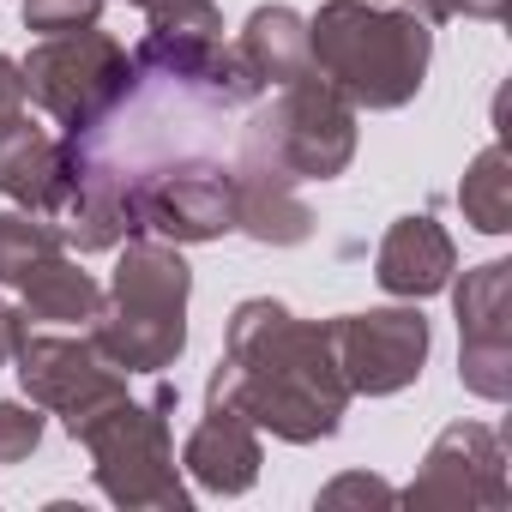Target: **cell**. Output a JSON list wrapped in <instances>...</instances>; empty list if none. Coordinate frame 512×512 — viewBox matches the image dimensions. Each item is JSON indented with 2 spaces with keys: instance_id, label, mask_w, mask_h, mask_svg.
<instances>
[{
  "instance_id": "obj_1",
  "label": "cell",
  "mask_w": 512,
  "mask_h": 512,
  "mask_svg": "<svg viewBox=\"0 0 512 512\" xmlns=\"http://www.w3.org/2000/svg\"><path fill=\"white\" fill-rule=\"evenodd\" d=\"M211 404L241 410L260 434L284 446H320L344 428L350 386L332 362L326 320H302L272 296L235 302L223 326V356L205 380Z\"/></svg>"
},
{
  "instance_id": "obj_2",
  "label": "cell",
  "mask_w": 512,
  "mask_h": 512,
  "mask_svg": "<svg viewBox=\"0 0 512 512\" xmlns=\"http://www.w3.org/2000/svg\"><path fill=\"white\" fill-rule=\"evenodd\" d=\"M314 73L368 115L410 109L434 61V25L398 0H326L308 19Z\"/></svg>"
},
{
  "instance_id": "obj_3",
  "label": "cell",
  "mask_w": 512,
  "mask_h": 512,
  "mask_svg": "<svg viewBox=\"0 0 512 512\" xmlns=\"http://www.w3.org/2000/svg\"><path fill=\"white\" fill-rule=\"evenodd\" d=\"M187 296L193 266L181 260V247L157 235H127L103 308L91 320L97 350L121 374H169L187 350Z\"/></svg>"
},
{
  "instance_id": "obj_4",
  "label": "cell",
  "mask_w": 512,
  "mask_h": 512,
  "mask_svg": "<svg viewBox=\"0 0 512 512\" xmlns=\"http://www.w3.org/2000/svg\"><path fill=\"white\" fill-rule=\"evenodd\" d=\"M169 410H175V386L157 380L151 398L121 392L73 428V440L91 452L97 488L127 512H187L193 506V488L181 482V464H175Z\"/></svg>"
},
{
  "instance_id": "obj_5",
  "label": "cell",
  "mask_w": 512,
  "mask_h": 512,
  "mask_svg": "<svg viewBox=\"0 0 512 512\" xmlns=\"http://www.w3.org/2000/svg\"><path fill=\"white\" fill-rule=\"evenodd\" d=\"M19 73H25V103H37L67 139H91L139 85L133 55L97 25L37 37V49L19 61Z\"/></svg>"
},
{
  "instance_id": "obj_6",
  "label": "cell",
  "mask_w": 512,
  "mask_h": 512,
  "mask_svg": "<svg viewBox=\"0 0 512 512\" xmlns=\"http://www.w3.org/2000/svg\"><path fill=\"white\" fill-rule=\"evenodd\" d=\"M241 163L278 169L284 181H338L356 163V109L320 79L278 85V103L260 109L241 133Z\"/></svg>"
},
{
  "instance_id": "obj_7",
  "label": "cell",
  "mask_w": 512,
  "mask_h": 512,
  "mask_svg": "<svg viewBox=\"0 0 512 512\" xmlns=\"http://www.w3.org/2000/svg\"><path fill=\"white\" fill-rule=\"evenodd\" d=\"M133 67H151L217 109H241L266 91L235 55V43H223V13L211 0H145V37Z\"/></svg>"
},
{
  "instance_id": "obj_8",
  "label": "cell",
  "mask_w": 512,
  "mask_h": 512,
  "mask_svg": "<svg viewBox=\"0 0 512 512\" xmlns=\"http://www.w3.org/2000/svg\"><path fill=\"white\" fill-rule=\"evenodd\" d=\"M326 344H332V362H338L350 398H392V392L422 380L434 332H428V314L416 302H398V308L326 320Z\"/></svg>"
},
{
  "instance_id": "obj_9",
  "label": "cell",
  "mask_w": 512,
  "mask_h": 512,
  "mask_svg": "<svg viewBox=\"0 0 512 512\" xmlns=\"http://www.w3.org/2000/svg\"><path fill=\"white\" fill-rule=\"evenodd\" d=\"M404 506L422 512H500L512 500V476H506V440L488 422H452L434 434V446L422 452V470L410 488H398Z\"/></svg>"
},
{
  "instance_id": "obj_10",
  "label": "cell",
  "mask_w": 512,
  "mask_h": 512,
  "mask_svg": "<svg viewBox=\"0 0 512 512\" xmlns=\"http://www.w3.org/2000/svg\"><path fill=\"white\" fill-rule=\"evenodd\" d=\"M13 374L25 386V398L43 416H61V428L73 434L91 410H103L109 398L127 392V374L97 350V338H61V332H25Z\"/></svg>"
},
{
  "instance_id": "obj_11",
  "label": "cell",
  "mask_w": 512,
  "mask_h": 512,
  "mask_svg": "<svg viewBox=\"0 0 512 512\" xmlns=\"http://www.w3.org/2000/svg\"><path fill=\"white\" fill-rule=\"evenodd\" d=\"M133 205H139V229L157 241H175V247L223 241L235 229V169L211 157L151 169L133 181Z\"/></svg>"
},
{
  "instance_id": "obj_12",
  "label": "cell",
  "mask_w": 512,
  "mask_h": 512,
  "mask_svg": "<svg viewBox=\"0 0 512 512\" xmlns=\"http://www.w3.org/2000/svg\"><path fill=\"white\" fill-rule=\"evenodd\" d=\"M452 290V314H458V380L464 392L506 404L512 398V266L506 260H482L464 272V284Z\"/></svg>"
},
{
  "instance_id": "obj_13",
  "label": "cell",
  "mask_w": 512,
  "mask_h": 512,
  "mask_svg": "<svg viewBox=\"0 0 512 512\" xmlns=\"http://www.w3.org/2000/svg\"><path fill=\"white\" fill-rule=\"evenodd\" d=\"M133 181H139V175H121L115 163H103V157H91V151L79 145L73 187H67V199H61V211H55L61 241L79 247V253H109V247H121L127 235H145V229H139V205H133Z\"/></svg>"
},
{
  "instance_id": "obj_14",
  "label": "cell",
  "mask_w": 512,
  "mask_h": 512,
  "mask_svg": "<svg viewBox=\"0 0 512 512\" xmlns=\"http://www.w3.org/2000/svg\"><path fill=\"white\" fill-rule=\"evenodd\" d=\"M73 163H79V139H55L31 115H13L0 127V193L37 217L61 211L73 187Z\"/></svg>"
},
{
  "instance_id": "obj_15",
  "label": "cell",
  "mask_w": 512,
  "mask_h": 512,
  "mask_svg": "<svg viewBox=\"0 0 512 512\" xmlns=\"http://www.w3.org/2000/svg\"><path fill=\"white\" fill-rule=\"evenodd\" d=\"M260 464H266V446H260V428H253L241 410L229 404H211L205 398V416L193 422L187 446H181V470L205 488V494H247L260 482Z\"/></svg>"
},
{
  "instance_id": "obj_16",
  "label": "cell",
  "mask_w": 512,
  "mask_h": 512,
  "mask_svg": "<svg viewBox=\"0 0 512 512\" xmlns=\"http://www.w3.org/2000/svg\"><path fill=\"white\" fill-rule=\"evenodd\" d=\"M458 272V247L452 235L428 217V211H410L398 217L386 235H380V253H374V278L386 296L398 302H422V296H440Z\"/></svg>"
},
{
  "instance_id": "obj_17",
  "label": "cell",
  "mask_w": 512,
  "mask_h": 512,
  "mask_svg": "<svg viewBox=\"0 0 512 512\" xmlns=\"http://www.w3.org/2000/svg\"><path fill=\"white\" fill-rule=\"evenodd\" d=\"M235 229L260 247H302L314 235V211L302 205L296 181L260 163H235Z\"/></svg>"
},
{
  "instance_id": "obj_18",
  "label": "cell",
  "mask_w": 512,
  "mask_h": 512,
  "mask_svg": "<svg viewBox=\"0 0 512 512\" xmlns=\"http://www.w3.org/2000/svg\"><path fill=\"white\" fill-rule=\"evenodd\" d=\"M235 55L247 61V73L260 79L266 91L272 85H296L314 73V55H308V19L296 7H253L241 37H235Z\"/></svg>"
},
{
  "instance_id": "obj_19",
  "label": "cell",
  "mask_w": 512,
  "mask_h": 512,
  "mask_svg": "<svg viewBox=\"0 0 512 512\" xmlns=\"http://www.w3.org/2000/svg\"><path fill=\"white\" fill-rule=\"evenodd\" d=\"M19 308L25 320H49V326H91L97 308H103V284L73 260V253H49L43 266H31L19 284Z\"/></svg>"
},
{
  "instance_id": "obj_20",
  "label": "cell",
  "mask_w": 512,
  "mask_h": 512,
  "mask_svg": "<svg viewBox=\"0 0 512 512\" xmlns=\"http://www.w3.org/2000/svg\"><path fill=\"white\" fill-rule=\"evenodd\" d=\"M458 211L470 229L482 235H506L512 229V175H506V151L500 145H482L476 163L464 169L458 181Z\"/></svg>"
},
{
  "instance_id": "obj_21",
  "label": "cell",
  "mask_w": 512,
  "mask_h": 512,
  "mask_svg": "<svg viewBox=\"0 0 512 512\" xmlns=\"http://www.w3.org/2000/svg\"><path fill=\"white\" fill-rule=\"evenodd\" d=\"M61 229L55 217H37V211H0V284H19L31 266H43L49 253H61Z\"/></svg>"
},
{
  "instance_id": "obj_22",
  "label": "cell",
  "mask_w": 512,
  "mask_h": 512,
  "mask_svg": "<svg viewBox=\"0 0 512 512\" xmlns=\"http://www.w3.org/2000/svg\"><path fill=\"white\" fill-rule=\"evenodd\" d=\"M109 0H25V31L61 37V31H91Z\"/></svg>"
},
{
  "instance_id": "obj_23",
  "label": "cell",
  "mask_w": 512,
  "mask_h": 512,
  "mask_svg": "<svg viewBox=\"0 0 512 512\" xmlns=\"http://www.w3.org/2000/svg\"><path fill=\"white\" fill-rule=\"evenodd\" d=\"M43 446V410L25 398H0V464H25Z\"/></svg>"
},
{
  "instance_id": "obj_24",
  "label": "cell",
  "mask_w": 512,
  "mask_h": 512,
  "mask_svg": "<svg viewBox=\"0 0 512 512\" xmlns=\"http://www.w3.org/2000/svg\"><path fill=\"white\" fill-rule=\"evenodd\" d=\"M512 13V0H416V19L440 25V19H506Z\"/></svg>"
},
{
  "instance_id": "obj_25",
  "label": "cell",
  "mask_w": 512,
  "mask_h": 512,
  "mask_svg": "<svg viewBox=\"0 0 512 512\" xmlns=\"http://www.w3.org/2000/svg\"><path fill=\"white\" fill-rule=\"evenodd\" d=\"M350 500H380V506H392L398 488L380 482V476H338V482L320 488V506H350Z\"/></svg>"
},
{
  "instance_id": "obj_26",
  "label": "cell",
  "mask_w": 512,
  "mask_h": 512,
  "mask_svg": "<svg viewBox=\"0 0 512 512\" xmlns=\"http://www.w3.org/2000/svg\"><path fill=\"white\" fill-rule=\"evenodd\" d=\"M13 115H25V73H19L13 55H0V127Z\"/></svg>"
},
{
  "instance_id": "obj_27",
  "label": "cell",
  "mask_w": 512,
  "mask_h": 512,
  "mask_svg": "<svg viewBox=\"0 0 512 512\" xmlns=\"http://www.w3.org/2000/svg\"><path fill=\"white\" fill-rule=\"evenodd\" d=\"M25 332H31V320H25V308H13V302H0V368H7V362L19 356V344H25Z\"/></svg>"
},
{
  "instance_id": "obj_28",
  "label": "cell",
  "mask_w": 512,
  "mask_h": 512,
  "mask_svg": "<svg viewBox=\"0 0 512 512\" xmlns=\"http://www.w3.org/2000/svg\"><path fill=\"white\" fill-rule=\"evenodd\" d=\"M133 7H145V0H133Z\"/></svg>"
},
{
  "instance_id": "obj_29",
  "label": "cell",
  "mask_w": 512,
  "mask_h": 512,
  "mask_svg": "<svg viewBox=\"0 0 512 512\" xmlns=\"http://www.w3.org/2000/svg\"><path fill=\"white\" fill-rule=\"evenodd\" d=\"M410 13H416V0H410Z\"/></svg>"
}]
</instances>
